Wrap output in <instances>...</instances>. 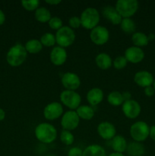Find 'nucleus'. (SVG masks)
<instances>
[{"mask_svg":"<svg viewBox=\"0 0 155 156\" xmlns=\"http://www.w3.org/2000/svg\"><path fill=\"white\" fill-rule=\"evenodd\" d=\"M27 52L25 47L21 44H16L8 51L6 54V61L12 67H18L22 65L26 60Z\"/></svg>","mask_w":155,"mask_h":156,"instance_id":"nucleus-2","label":"nucleus"},{"mask_svg":"<svg viewBox=\"0 0 155 156\" xmlns=\"http://www.w3.org/2000/svg\"><path fill=\"white\" fill-rule=\"evenodd\" d=\"M115 9L122 18L133 16L138 9L137 0H118L115 3Z\"/></svg>","mask_w":155,"mask_h":156,"instance_id":"nucleus-5","label":"nucleus"},{"mask_svg":"<svg viewBox=\"0 0 155 156\" xmlns=\"http://www.w3.org/2000/svg\"><path fill=\"white\" fill-rule=\"evenodd\" d=\"M126 152L130 156H142L145 152V149L141 143L134 141L128 145Z\"/></svg>","mask_w":155,"mask_h":156,"instance_id":"nucleus-23","label":"nucleus"},{"mask_svg":"<svg viewBox=\"0 0 155 156\" xmlns=\"http://www.w3.org/2000/svg\"><path fill=\"white\" fill-rule=\"evenodd\" d=\"M122 94V98L124 101H129L132 99V94L129 91H124Z\"/></svg>","mask_w":155,"mask_h":156,"instance_id":"nucleus-37","label":"nucleus"},{"mask_svg":"<svg viewBox=\"0 0 155 156\" xmlns=\"http://www.w3.org/2000/svg\"><path fill=\"white\" fill-rule=\"evenodd\" d=\"M27 53H31V54H36L40 53L43 50V45L39 40L31 39L27 41L24 45Z\"/></svg>","mask_w":155,"mask_h":156,"instance_id":"nucleus-26","label":"nucleus"},{"mask_svg":"<svg viewBox=\"0 0 155 156\" xmlns=\"http://www.w3.org/2000/svg\"><path fill=\"white\" fill-rule=\"evenodd\" d=\"M83 150L79 147H72L68 150V156H82Z\"/></svg>","mask_w":155,"mask_h":156,"instance_id":"nucleus-35","label":"nucleus"},{"mask_svg":"<svg viewBox=\"0 0 155 156\" xmlns=\"http://www.w3.org/2000/svg\"><path fill=\"white\" fill-rule=\"evenodd\" d=\"M67 51L65 48L59 46L53 47L50 52V61L55 66H62L66 62L67 59Z\"/></svg>","mask_w":155,"mask_h":156,"instance_id":"nucleus-15","label":"nucleus"},{"mask_svg":"<svg viewBox=\"0 0 155 156\" xmlns=\"http://www.w3.org/2000/svg\"><path fill=\"white\" fill-rule=\"evenodd\" d=\"M149 136L151 140L155 141V125L151 126L150 127V133H149Z\"/></svg>","mask_w":155,"mask_h":156,"instance_id":"nucleus-38","label":"nucleus"},{"mask_svg":"<svg viewBox=\"0 0 155 156\" xmlns=\"http://www.w3.org/2000/svg\"><path fill=\"white\" fill-rule=\"evenodd\" d=\"M129 132L133 140L141 143L145 141L149 136L150 126L144 121H137L131 126Z\"/></svg>","mask_w":155,"mask_h":156,"instance_id":"nucleus-6","label":"nucleus"},{"mask_svg":"<svg viewBox=\"0 0 155 156\" xmlns=\"http://www.w3.org/2000/svg\"><path fill=\"white\" fill-rule=\"evenodd\" d=\"M107 101L109 105L114 107L122 105V104L124 103L122 94L118 91H111L107 96Z\"/></svg>","mask_w":155,"mask_h":156,"instance_id":"nucleus-27","label":"nucleus"},{"mask_svg":"<svg viewBox=\"0 0 155 156\" xmlns=\"http://www.w3.org/2000/svg\"><path fill=\"white\" fill-rule=\"evenodd\" d=\"M63 115V108L59 102L48 104L43 109V116L47 120H55Z\"/></svg>","mask_w":155,"mask_h":156,"instance_id":"nucleus-11","label":"nucleus"},{"mask_svg":"<svg viewBox=\"0 0 155 156\" xmlns=\"http://www.w3.org/2000/svg\"><path fill=\"white\" fill-rule=\"evenodd\" d=\"M46 156H56V155H53V154H50V155H46Z\"/></svg>","mask_w":155,"mask_h":156,"instance_id":"nucleus-45","label":"nucleus"},{"mask_svg":"<svg viewBox=\"0 0 155 156\" xmlns=\"http://www.w3.org/2000/svg\"><path fill=\"white\" fill-rule=\"evenodd\" d=\"M82 156H107L104 148L100 145L92 144L87 146L83 151Z\"/></svg>","mask_w":155,"mask_h":156,"instance_id":"nucleus-21","label":"nucleus"},{"mask_svg":"<svg viewBox=\"0 0 155 156\" xmlns=\"http://www.w3.org/2000/svg\"><path fill=\"white\" fill-rule=\"evenodd\" d=\"M147 37H148L149 41H152V40H153L155 38V35L153 34H149L148 36H147Z\"/></svg>","mask_w":155,"mask_h":156,"instance_id":"nucleus-43","label":"nucleus"},{"mask_svg":"<svg viewBox=\"0 0 155 156\" xmlns=\"http://www.w3.org/2000/svg\"><path fill=\"white\" fill-rule=\"evenodd\" d=\"M120 27L123 32L126 34H132L135 33V29H136L135 21L131 18H122L120 23Z\"/></svg>","mask_w":155,"mask_h":156,"instance_id":"nucleus-28","label":"nucleus"},{"mask_svg":"<svg viewBox=\"0 0 155 156\" xmlns=\"http://www.w3.org/2000/svg\"><path fill=\"white\" fill-rule=\"evenodd\" d=\"M36 138L45 144L53 143L57 138V129L51 123H41L34 129Z\"/></svg>","mask_w":155,"mask_h":156,"instance_id":"nucleus-1","label":"nucleus"},{"mask_svg":"<svg viewBox=\"0 0 155 156\" xmlns=\"http://www.w3.org/2000/svg\"><path fill=\"white\" fill-rule=\"evenodd\" d=\"M5 118V112L2 108H0V121H2Z\"/></svg>","mask_w":155,"mask_h":156,"instance_id":"nucleus-41","label":"nucleus"},{"mask_svg":"<svg viewBox=\"0 0 155 156\" xmlns=\"http://www.w3.org/2000/svg\"><path fill=\"white\" fill-rule=\"evenodd\" d=\"M68 24L69 27L72 29L78 28L81 26V22L80 17L78 16H72L68 20Z\"/></svg>","mask_w":155,"mask_h":156,"instance_id":"nucleus-34","label":"nucleus"},{"mask_svg":"<svg viewBox=\"0 0 155 156\" xmlns=\"http://www.w3.org/2000/svg\"><path fill=\"white\" fill-rule=\"evenodd\" d=\"M45 2L51 5H56L58 4H60L61 1L60 0H46Z\"/></svg>","mask_w":155,"mask_h":156,"instance_id":"nucleus-39","label":"nucleus"},{"mask_svg":"<svg viewBox=\"0 0 155 156\" xmlns=\"http://www.w3.org/2000/svg\"><path fill=\"white\" fill-rule=\"evenodd\" d=\"M90 38L96 45H104L109 39V32L106 27L98 25L91 30Z\"/></svg>","mask_w":155,"mask_h":156,"instance_id":"nucleus-9","label":"nucleus"},{"mask_svg":"<svg viewBox=\"0 0 155 156\" xmlns=\"http://www.w3.org/2000/svg\"><path fill=\"white\" fill-rule=\"evenodd\" d=\"M125 57L131 63H139L144 59V52L140 47L132 46L127 48L125 51Z\"/></svg>","mask_w":155,"mask_h":156,"instance_id":"nucleus-14","label":"nucleus"},{"mask_svg":"<svg viewBox=\"0 0 155 156\" xmlns=\"http://www.w3.org/2000/svg\"><path fill=\"white\" fill-rule=\"evenodd\" d=\"M79 123H80V118L78 116L75 111H66L64 113L61 119V126L65 130L72 131L78 128Z\"/></svg>","mask_w":155,"mask_h":156,"instance_id":"nucleus-8","label":"nucleus"},{"mask_svg":"<svg viewBox=\"0 0 155 156\" xmlns=\"http://www.w3.org/2000/svg\"><path fill=\"white\" fill-rule=\"evenodd\" d=\"M61 82L65 90L70 91H75L81 85V79L79 76L71 72H68L63 74Z\"/></svg>","mask_w":155,"mask_h":156,"instance_id":"nucleus-12","label":"nucleus"},{"mask_svg":"<svg viewBox=\"0 0 155 156\" xmlns=\"http://www.w3.org/2000/svg\"><path fill=\"white\" fill-rule=\"evenodd\" d=\"M75 111L79 118L84 120H91L95 114L92 107L89 105H80Z\"/></svg>","mask_w":155,"mask_h":156,"instance_id":"nucleus-22","label":"nucleus"},{"mask_svg":"<svg viewBox=\"0 0 155 156\" xmlns=\"http://www.w3.org/2000/svg\"><path fill=\"white\" fill-rule=\"evenodd\" d=\"M95 62L97 67L103 70L109 69L112 65V58L106 53H99L95 58Z\"/></svg>","mask_w":155,"mask_h":156,"instance_id":"nucleus-20","label":"nucleus"},{"mask_svg":"<svg viewBox=\"0 0 155 156\" xmlns=\"http://www.w3.org/2000/svg\"><path fill=\"white\" fill-rule=\"evenodd\" d=\"M102 13H103V17L108 21H110L114 25L120 24L122 20V18L118 13L115 8L112 5H106L105 7H103Z\"/></svg>","mask_w":155,"mask_h":156,"instance_id":"nucleus-17","label":"nucleus"},{"mask_svg":"<svg viewBox=\"0 0 155 156\" xmlns=\"http://www.w3.org/2000/svg\"><path fill=\"white\" fill-rule=\"evenodd\" d=\"M122 110L124 115L127 118L135 119L141 114V108L140 104L137 101L131 99L124 101L122 105Z\"/></svg>","mask_w":155,"mask_h":156,"instance_id":"nucleus-10","label":"nucleus"},{"mask_svg":"<svg viewBox=\"0 0 155 156\" xmlns=\"http://www.w3.org/2000/svg\"><path fill=\"white\" fill-rule=\"evenodd\" d=\"M108 156H126L123 153H118V152H112Z\"/></svg>","mask_w":155,"mask_h":156,"instance_id":"nucleus-42","label":"nucleus"},{"mask_svg":"<svg viewBox=\"0 0 155 156\" xmlns=\"http://www.w3.org/2000/svg\"><path fill=\"white\" fill-rule=\"evenodd\" d=\"M132 41L134 46L140 47V48L142 47H145L149 43L147 35H146L144 33H142V32H135L132 34Z\"/></svg>","mask_w":155,"mask_h":156,"instance_id":"nucleus-25","label":"nucleus"},{"mask_svg":"<svg viewBox=\"0 0 155 156\" xmlns=\"http://www.w3.org/2000/svg\"><path fill=\"white\" fill-rule=\"evenodd\" d=\"M21 5L25 10L32 12L36 11L39 8L40 2L38 0H30V1H21Z\"/></svg>","mask_w":155,"mask_h":156,"instance_id":"nucleus-31","label":"nucleus"},{"mask_svg":"<svg viewBox=\"0 0 155 156\" xmlns=\"http://www.w3.org/2000/svg\"><path fill=\"white\" fill-rule=\"evenodd\" d=\"M134 81L138 86L144 88L146 87L151 86L153 85L154 79H153V75L148 71L141 70L135 73L134 76Z\"/></svg>","mask_w":155,"mask_h":156,"instance_id":"nucleus-16","label":"nucleus"},{"mask_svg":"<svg viewBox=\"0 0 155 156\" xmlns=\"http://www.w3.org/2000/svg\"><path fill=\"white\" fill-rule=\"evenodd\" d=\"M49 26L51 29L55 30L57 31L58 30L61 28V27H63V22H62V19L59 17H52L51 19L50 20V21L48 22Z\"/></svg>","mask_w":155,"mask_h":156,"instance_id":"nucleus-33","label":"nucleus"},{"mask_svg":"<svg viewBox=\"0 0 155 156\" xmlns=\"http://www.w3.org/2000/svg\"><path fill=\"white\" fill-rule=\"evenodd\" d=\"M56 41L58 46L63 48L70 47L75 41V33L69 26H63L56 31Z\"/></svg>","mask_w":155,"mask_h":156,"instance_id":"nucleus-4","label":"nucleus"},{"mask_svg":"<svg viewBox=\"0 0 155 156\" xmlns=\"http://www.w3.org/2000/svg\"><path fill=\"white\" fill-rule=\"evenodd\" d=\"M60 140L63 144L66 146H71L74 141V137L71 131L62 129L60 133Z\"/></svg>","mask_w":155,"mask_h":156,"instance_id":"nucleus-30","label":"nucleus"},{"mask_svg":"<svg viewBox=\"0 0 155 156\" xmlns=\"http://www.w3.org/2000/svg\"><path fill=\"white\" fill-rule=\"evenodd\" d=\"M60 101L65 106L71 111L77 110L81 105V97L75 91L64 90L60 94Z\"/></svg>","mask_w":155,"mask_h":156,"instance_id":"nucleus-7","label":"nucleus"},{"mask_svg":"<svg viewBox=\"0 0 155 156\" xmlns=\"http://www.w3.org/2000/svg\"><path fill=\"white\" fill-rule=\"evenodd\" d=\"M35 19L41 23H46L51 19L52 15L50 10L45 7H39L35 11Z\"/></svg>","mask_w":155,"mask_h":156,"instance_id":"nucleus-24","label":"nucleus"},{"mask_svg":"<svg viewBox=\"0 0 155 156\" xmlns=\"http://www.w3.org/2000/svg\"><path fill=\"white\" fill-rule=\"evenodd\" d=\"M97 133L102 139L106 140H110L116 134V129L112 123L108 121H103L99 123L97 126Z\"/></svg>","mask_w":155,"mask_h":156,"instance_id":"nucleus-13","label":"nucleus"},{"mask_svg":"<svg viewBox=\"0 0 155 156\" xmlns=\"http://www.w3.org/2000/svg\"><path fill=\"white\" fill-rule=\"evenodd\" d=\"M103 91L100 88H93L87 93V101L92 106L99 105L103 100Z\"/></svg>","mask_w":155,"mask_h":156,"instance_id":"nucleus-18","label":"nucleus"},{"mask_svg":"<svg viewBox=\"0 0 155 156\" xmlns=\"http://www.w3.org/2000/svg\"><path fill=\"white\" fill-rule=\"evenodd\" d=\"M81 26L87 30H92L98 26L100 22V15L97 9L95 8H87L82 12L80 16Z\"/></svg>","mask_w":155,"mask_h":156,"instance_id":"nucleus-3","label":"nucleus"},{"mask_svg":"<svg viewBox=\"0 0 155 156\" xmlns=\"http://www.w3.org/2000/svg\"><path fill=\"white\" fill-rule=\"evenodd\" d=\"M153 88H154V90H155V79H154V81H153Z\"/></svg>","mask_w":155,"mask_h":156,"instance_id":"nucleus-44","label":"nucleus"},{"mask_svg":"<svg viewBox=\"0 0 155 156\" xmlns=\"http://www.w3.org/2000/svg\"><path fill=\"white\" fill-rule=\"evenodd\" d=\"M40 41L43 46H45L47 47H53L56 44V36L53 34L47 32V33H45L41 36Z\"/></svg>","mask_w":155,"mask_h":156,"instance_id":"nucleus-29","label":"nucleus"},{"mask_svg":"<svg viewBox=\"0 0 155 156\" xmlns=\"http://www.w3.org/2000/svg\"><path fill=\"white\" fill-rule=\"evenodd\" d=\"M127 146V142L122 136L115 135L111 140V147H112L114 152L123 153L126 151Z\"/></svg>","mask_w":155,"mask_h":156,"instance_id":"nucleus-19","label":"nucleus"},{"mask_svg":"<svg viewBox=\"0 0 155 156\" xmlns=\"http://www.w3.org/2000/svg\"><path fill=\"white\" fill-rule=\"evenodd\" d=\"M128 61L124 56H119L112 62L114 68L116 69H123L127 66Z\"/></svg>","mask_w":155,"mask_h":156,"instance_id":"nucleus-32","label":"nucleus"},{"mask_svg":"<svg viewBox=\"0 0 155 156\" xmlns=\"http://www.w3.org/2000/svg\"><path fill=\"white\" fill-rule=\"evenodd\" d=\"M144 94H145L146 96H147V97H152V96L154 94L155 90L153 86H148L144 88Z\"/></svg>","mask_w":155,"mask_h":156,"instance_id":"nucleus-36","label":"nucleus"},{"mask_svg":"<svg viewBox=\"0 0 155 156\" xmlns=\"http://www.w3.org/2000/svg\"><path fill=\"white\" fill-rule=\"evenodd\" d=\"M5 21V15L2 10L0 9V26L2 25Z\"/></svg>","mask_w":155,"mask_h":156,"instance_id":"nucleus-40","label":"nucleus"}]
</instances>
